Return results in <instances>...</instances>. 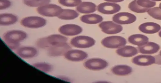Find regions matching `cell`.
<instances>
[{"mask_svg": "<svg viewBox=\"0 0 161 83\" xmlns=\"http://www.w3.org/2000/svg\"><path fill=\"white\" fill-rule=\"evenodd\" d=\"M68 38L59 34H54L38 39L36 43L39 48L48 49L52 46H55L61 43L67 42Z\"/></svg>", "mask_w": 161, "mask_h": 83, "instance_id": "cell-2", "label": "cell"}, {"mask_svg": "<svg viewBox=\"0 0 161 83\" xmlns=\"http://www.w3.org/2000/svg\"><path fill=\"white\" fill-rule=\"evenodd\" d=\"M160 49L159 46L157 44L149 41L145 45L138 47L140 53L146 54L156 53Z\"/></svg>", "mask_w": 161, "mask_h": 83, "instance_id": "cell-19", "label": "cell"}, {"mask_svg": "<svg viewBox=\"0 0 161 83\" xmlns=\"http://www.w3.org/2000/svg\"><path fill=\"white\" fill-rule=\"evenodd\" d=\"M113 21L120 24H128L135 22L136 17L133 14L128 12H120L116 13L112 18Z\"/></svg>", "mask_w": 161, "mask_h": 83, "instance_id": "cell-8", "label": "cell"}, {"mask_svg": "<svg viewBox=\"0 0 161 83\" xmlns=\"http://www.w3.org/2000/svg\"><path fill=\"white\" fill-rule=\"evenodd\" d=\"M78 12L83 14H89L95 12L97 10L96 4L90 2H83L76 8Z\"/></svg>", "mask_w": 161, "mask_h": 83, "instance_id": "cell-17", "label": "cell"}, {"mask_svg": "<svg viewBox=\"0 0 161 83\" xmlns=\"http://www.w3.org/2000/svg\"><path fill=\"white\" fill-rule=\"evenodd\" d=\"M151 1H153V2H161V0H151Z\"/></svg>", "mask_w": 161, "mask_h": 83, "instance_id": "cell-34", "label": "cell"}, {"mask_svg": "<svg viewBox=\"0 0 161 83\" xmlns=\"http://www.w3.org/2000/svg\"><path fill=\"white\" fill-rule=\"evenodd\" d=\"M147 12L153 18L161 20V9L159 7L150 8Z\"/></svg>", "mask_w": 161, "mask_h": 83, "instance_id": "cell-29", "label": "cell"}, {"mask_svg": "<svg viewBox=\"0 0 161 83\" xmlns=\"http://www.w3.org/2000/svg\"><path fill=\"white\" fill-rule=\"evenodd\" d=\"M96 40L93 38L87 36L75 37L70 41V44L73 47L82 49L88 48L94 45Z\"/></svg>", "mask_w": 161, "mask_h": 83, "instance_id": "cell-6", "label": "cell"}, {"mask_svg": "<svg viewBox=\"0 0 161 83\" xmlns=\"http://www.w3.org/2000/svg\"><path fill=\"white\" fill-rule=\"evenodd\" d=\"M24 1H30V0H23Z\"/></svg>", "mask_w": 161, "mask_h": 83, "instance_id": "cell-37", "label": "cell"}, {"mask_svg": "<svg viewBox=\"0 0 161 83\" xmlns=\"http://www.w3.org/2000/svg\"><path fill=\"white\" fill-rule=\"evenodd\" d=\"M59 32L61 34L68 36H72L81 34L83 31L82 28L75 24H66L61 26Z\"/></svg>", "mask_w": 161, "mask_h": 83, "instance_id": "cell-11", "label": "cell"}, {"mask_svg": "<svg viewBox=\"0 0 161 83\" xmlns=\"http://www.w3.org/2000/svg\"><path fill=\"white\" fill-rule=\"evenodd\" d=\"M126 39L121 36H113L106 37L101 41L102 44L106 48L115 49L122 48L126 45Z\"/></svg>", "mask_w": 161, "mask_h": 83, "instance_id": "cell-4", "label": "cell"}, {"mask_svg": "<svg viewBox=\"0 0 161 83\" xmlns=\"http://www.w3.org/2000/svg\"><path fill=\"white\" fill-rule=\"evenodd\" d=\"M139 29L143 33L153 34L158 32L161 29V27L156 23L147 22L140 25Z\"/></svg>", "mask_w": 161, "mask_h": 83, "instance_id": "cell-16", "label": "cell"}, {"mask_svg": "<svg viewBox=\"0 0 161 83\" xmlns=\"http://www.w3.org/2000/svg\"><path fill=\"white\" fill-rule=\"evenodd\" d=\"M128 7L131 11L138 13L147 12L149 9L144 8L140 6L137 3V0H134L130 2L129 4Z\"/></svg>", "mask_w": 161, "mask_h": 83, "instance_id": "cell-26", "label": "cell"}, {"mask_svg": "<svg viewBox=\"0 0 161 83\" xmlns=\"http://www.w3.org/2000/svg\"><path fill=\"white\" fill-rule=\"evenodd\" d=\"M27 36V34L23 31L14 30L5 33L3 38L10 49L16 50L19 48L20 43L26 39Z\"/></svg>", "mask_w": 161, "mask_h": 83, "instance_id": "cell-1", "label": "cell"}, {"mask_svg": "<svg viewBox=\"0 0 161 83\" xmlns=\"http://www.w3.org/2000/svg\"><path fill=\"white\" fill-rule=\"evenodd\" d=\"M149 40L148 37L140 34L132 35L130 36L128 39L129 43L139 47L145 45L148 42Z\"/></svg>", "mask_w": 161, "mask_h": 83, "instance_id": "cell-21", "label": "cell"}, {"mask_svg": "<svg viewBox=\"0 0 161 83\" xmlns=\"http://www.w3.org/2000/svg\"><path fill=\"white\" fill-rule=\"evenodd\" d=\"M33 66L38 69L45 73H48L52 70V66L49 64L45 62H40L34 64Z\"/></svg>", "mask_w": 161, "mask_h": 83, "instance_id": "cell-27", "label": "cell"}, {"mask_svg": "<svg viewBox=\"0 0 161 83\" xmlns=\"http://www.w3.org/2000/svg\"><path fill=\"white\" fill-rule=\"evenodd\" d=\"M63 10V9L60 6L50 3L36 9L37 12L39 15L50 18L58 17Z\"/></svg>", "mask_w": 161, "mask_h": 83, "instance_id": "cell-3", "label": "cell"}, {"mask_svg": "<svg viewBox=\"0 0 161 83\" xmlns=\"http://www.w3.org/2000/svg\"><path fill=\"white\" fill-rule=\"evenodd\" d=\"M158 35L161 38V31L158 33Z\"/></svg>", "mask_w": 161, "mask_h": 83, "instance_id": "cell-35", "label": "cell"}, {"mask_svg": "<svg viewBox=\"0 0 161 83\" xmlns=\"http://www.w3.org/2000/svg\"><path fill=\"white\" fill-rule=\"evenodd\" d=\"M159 54L160 55V56H161V50L160 51V52H159Z\"/></svg>", "mask_w": 161, "mask_h": 83, "instance_id": "cell-38", "label": "cell"}, {"mask_svg": "<svg viewBox=\"0 0 161 83\" xmlns=\"http://www.w3.org/2000/svg\"><path fill=\"white\" fill-rule=\"evenodd\" d=\"M15 52L20 58L24 59H29L35 57L37 51L35 48L30 46H24L19 48Z\"/></svg>", "mask_w": 161, "mask_h": 83, "instance_id": "cell-14", "label": "cell"}, {"mask_svg": "<svg viewBox=\"0 0 161 83\" xmlns=\"http://www.w3.org/2000/svg\"><path fill=\"white\" fill-rule=\"evenodd\" d=\"M18 20V17L10 13H3L0 15V25L6 26L16 23Z\"/></svg>", "mask_w": 161, "mask_h": 83, "instance_id": "cell-18", "label": "cell"}, {"mask_svg": "<svg viewBox=\"0 0 161 83\" xmlns=\"http://www.w3.org/2000/svg\"><path fill=\"white\" fill-rule=\"evenodd\" d=\"M138 52V50L136 48L130 46H124L116 50V53L119 56L125 58L135 56Z\"/></svg>", "mask_w": 161, "mask_h": 83, "instance_id": "cell-20", "label": "cell"}, {"mask_svg": "<svg viewBox=\"0 0 161 83\" xmlns=\"http://www.w3.org/2000/svg\"><path fill=\"white\" fill-rule=\"evenodd\" d=\"M67 60L72 62L83 61L88 57V54L84 51L77 49H70L64 55Z\"/></svg>", "mask_w": 161, "mask_h": 83, "instance_id": "cell-13", "label": "cell"}, {"mask_svg": "<svg viewBox=\"0 0 161 83\" xmlns=\"http://www.w3.org/2000/svg\"><path fill=\"white\" fill-rule=\"evenodd\" d=\"M20 24L22 26L27 28L38 29L45 26L47 24V21L42 17L31 16L22 19Z\"/></svg>", "mask_w": 161, "mask_h": 83, "instance_id": "cell-5", "label": "cell"}, {"mask_svg": "<svg viewBox=\"0 0 161 83\" xmlns=\"http://www.w3.org/2000/svg\"><path fill=\"white\" fill-rule=\"evenodd\" d=\"M80 20L85 23L95 24L102 22L103 18L99 15L92 13L82 16L80 17Z\"/></svg>", "mask_w": 161, "mask_h": 83, "instance_id": "cell-22", "label": "cell"}, {"mask_svg": "<svg viewBox=\"0 0 161 83\" xmlns=\"http://www.w3.org/2000/svg\"><path fill=\"white\" fill-rule=\"evenodd\" d=\"M84 66L88 70L92 71H100L105 69L108 65L106 61L101 59H92L84 63Z\"/></svg>", "mask_w": 161, "mask_h": 83, "instance_id": "cell-9", "label": "cell"}, {"mask_svg": "<svg viewBox=\"0 0 161 83\" xmlns=\"http://www.w3.org/2000/svg\"><path fill=\"white\" fill-rule=\"evenodd\" d=\"M155 63L161 65V56L159 54L155 56Z\"/></svg>", "mask_w": 161, "mask_h": 83, "instance_id": "cell-32", "label": "cell"}, {"mask_svg": "<svg viewBox=\"0 0 161 83\" xmlns=\"http://www.w3.org/2000/svg\"><path fill=\"white\" fill-rule=\"evenodd\" d=\"M12 3L9 0H0V10H5L9 8Z\"/></svg>", "mask_w": 161, "mask_h": 83, "instance_id": "cell-31", "label": "cell"}, {"mask_svg": "<svg viewBox=\"0 0 161 83\" xmlns=\"http://www.w3.org/2000/svg\"><path fill=\"white\" fill-rule=\"evenodd\" d=\"M103 1L107 2L117 3L122 2L125 1V0H103Z\"/></svg>", "mask_w": 161, "mask_h": 83, "instance_id": "cell-33", "label": "cell"}, {"mask_svg": "<svg viewBox=\"0 0 161 83\" xmlns=\"http://www.w3.org/2000/svg\"><path fill=\"white\" fill-rule=\"evenodd\" d=\"M121 7L118 4L109 2L100 4L97 7V10L105 15H112L119 12Z\"/></svg>", "mask_w": 161, "mask_h": 83, "instance_id": "cell-10", "label": "cell"}, {"mask_svg": "<svg viewBox=\"0 0 161 83\" xmlns=\"http://www.w3.org/2000/svg\"><path fill=\"white\" fill-rule=\"evenodd\" d=\"M71 49V47L67 42L64 43L48 48L47 54L52 57L62 56Z\"/></svg>", "mask_w": 161, "mask_h": 83, "instance_id": "cell-12", "label": "cell"}, {"mask_svg": "<svg viewBox=\"0 0 161 83\" xmlns=\"http://www.w3.org/2000/svg\"><path fill=\"white\" fill-rule=\"evenodd\" d=\"M59 3L66 7H77L82 2V0H58Z\"/></svg>", "mask_w": 161, "mask_h": 83, "instance_id": "cell-28", "label": "cell"}, {"mask_svg": "<svg viewBox=\"0 0 161 83\" xmlns=\"http://www.w3.org/2000/svg\"><path fill=\"white\" fill-rule=\"evenodd\" d=\"M133 63L139 66H147L155 63V57L149 55H140L132 60Z\"/></svg>", "mask_w": 161, "mask_h": 83, "instance_id": "cell-15", "label": "cell"}, {"mask_svg": "<svg viewBox=\"0 0 161 83\" xmlns=\"http://www.w3.org/2000/svg\"><path fill=\"white\" fill-rule=\"evenodd\" d=\"M79 15V13L74 10L63 9L60 14L58 18L62 20H71L76 18Z\"/></svg>", "mask_w": 161, "mask_h": 83, "instance_id": "cell-24", "label": "cell"}, {"mask_svg": "<svg viewBox=\"0 0 161 83\" xmlns=\"http://www.w3.org/2000/svg\"><path fill=\"white\" fill-rule=\"evenodd\" d=\"M137 3L141 7L148 9L153 8L156 5L155 2L151 0H137Z\"/></svg>", "mask_w": 161, "mask_h": 83, "instance_id": "cell-30", "label": "cell"}, {"mask_svg": "<svg viewBox=\"0 0 161 83\" xmlns=\"http://www.w3.org/2000/svg\"><path fill=\"white\" fill-rule=\"evenodd\" d=\"M159 7L161 9V3L159 4Z\"/></svg>", "mask_w": 161, "mask_h": 83, "instance_id": "cell-36", "label": "cell"}, {"mask_svg": "<svg viewBox=\"0 0 161 83\" xmlns=\"http://www.w3.org/2000/svg\"><path fill=\"white\" fill-rule=\"evenodd\" d=\"M99 27L103 32L107 34H117L123 30L122 26L112 21L101 22L99 24Z\"/></svg>", "mask_w": 161, "mask_h": 83, "instance_id": "cell-7", "label": "cell"}, {"mask_svg": "<svg viewBox=\"0 0 161 83\" xmlns=\"http://www.w3.org/2000/svg\"><path fill=\"white\" fill-rule=\"evenodd\" d=\"M111 72L114 75L118 76H126L130 74L132 69L130 66L126 65H119L113 67Z\"/></svg>", "mask_w": 161, "mask_h": 83, "instance_id": "cell-23", "label": "cell"}, {"mask_svg": "<svg viewBox=\"0 0 161 83\" xmlns=\"http://www.w3.org/2000/svg\"><path fill=\"white\" fill-rule=\"evenodd\" d=\"M51 0H30L24 1V3L26 6L37 8L49 4Z\"/></svg>", "mask_w": 161, "mask_h": 83, "instance_id": "cell-25", "label": "cell"}]
</instances>
